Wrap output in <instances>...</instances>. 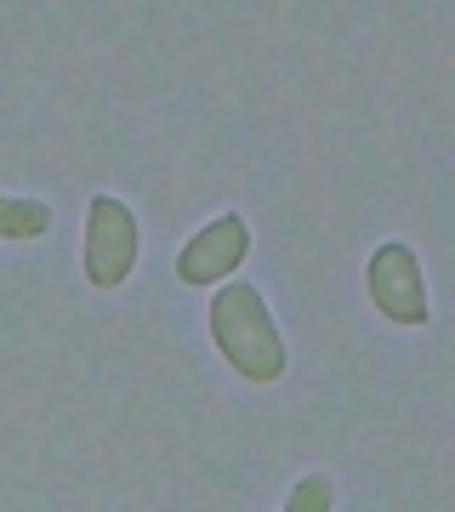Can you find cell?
<instances>
[{
    "label": "cell",
    "instance_id": "1",
    "mask_svg": "<svg viewBox=\"0 0 455 512\" xmlns=\"http://www.w3.org/2000/svg\"><path fill=\"white\" fill-rule=\"evenodd\" d=\"M205 330H211V348L228 359L234 376L268 387L285 376L291 353H285V330L273 319L268 296L256 291L251 279H228L211 291V308H205Z\"/></svg>",
    "mask_w": 455,
    "mask_h": 512
},
{
    "label": "cell",
    "instance_id": "2",
    "mask_svg": "<svg viewBox=\"0 0 455 512\" xmlns=\"http://www.w3.org/2000/svg\"><path fill=\"white\" fill-rule=\"evenodd\" d=\"M143 262V228L120 194H91L86 228H80V268L91 291H120Z\"/></svg>",
    "mask_w": 455,
    "mask_h": 512
},
{
    "label": "cell",
    "instance_id": "3",
    "mask_svg": "<svg viewBox=\"0 0 455 512\" xmlns=\"http://www.w3.org/2000/svg\"><path fill=\"white\" fill-rule=\"evenodd\" d=\"M364 291H370L376 313L399 330H421L433 319L427 268H421V256L410 251V239H382V245L370 251V262H364Z\"/></svg>",
    "mask_w": 455,
    "mask_h": 512
},
{
    "label": "cell",
    "instance_id": "4",
    "mask_svg": "<svg viewBox=\"0 0 455 512\" xmlns=\"http://www.w3.org/2000/svg\"><path fill=\"white\" fill-rule=\"evenodd\" d=\"M245 256H251V222L239 217V211H222V217H211L194 239H182L177 279L182 285H211V291H217V285L239 279Z\"/></svg>",
    "mask_w": 455,
    "mask_h": 512
},
{
    "label": "cell",
    "instance_id": "5",
    "mask_svg": "<svg viewBox=\"0 0 455 512\" xmlns=\"http://www.w3.org/2000/svg\"><path fill=\"white\" fill-rule=\"evenodd\" d=\"M52 234V205L35 194H0V239L12 245H35Z\"/></svg>",
    "mask_w": 455,
    "mask_h": 512
},
{
    "label": "cell",
    "instance_id": "6",
    "mask_svg": "<svg viewBox=\"0 0 455 512\" xmlns=\"http://www.w3.org/2000/svg\"><path fill=\"white\" fill-rule=\"evenodd\" d=\"M285 512H336V484L330 473H302L285 495Z\"/></svg>",
    "mask_w": 455,
    "mask_h": 512
}]
</instances>
